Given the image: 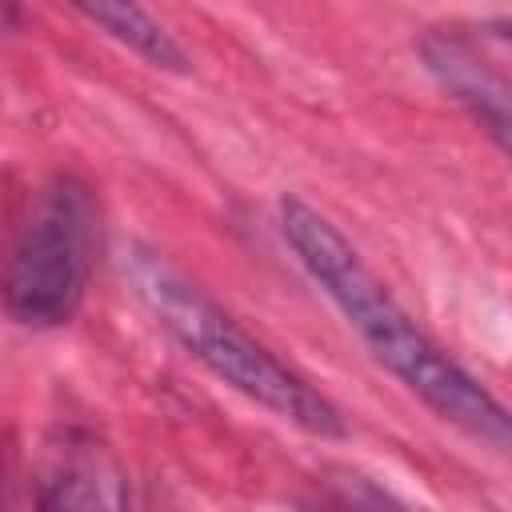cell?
Returning a JSON list of instances; mask_svg holds the SVG:
<instances>
[{
  "instance_id": "cell-1",
  "label": "cell",
  "mask_w": 512,
  "mask_h": 512,
  "mask_svg": "<svg viewBox=\"0 0 512 512\" xmlns=\"http://www.w3.org/2000/svg\"><path fill=\"white\" fill-rule=\"evenodd\" d=\"M280 236L304 264V272L320 284V292L340 308V316L356 328L368 352L440 420L460 432L512 448V408H504L472 372H464L376 280V272L360 260L348 236L312 204L284 196L280 200Z\"/></svg>"
},
{
  "instance_id": "cell-2",
  "label": "cell",
  "mask_w": 512,
  "mask_h": 512,
  "mask_svg": "<svg viewBox=\"0 0 512 512\" xmlns=\"http://www.w3.org/2000/svg\"><path fill=\"white\" fill-rule=\"evenodd\" d=\"M136 296L148 304L156 324L216 380L268 408L276 420L312 432V436H344L340 408L312 388L296 368H288L268 344H260L236 316H228L212 296H204L184 272L164 264L152 252H140L132 264Z\"/></svg>"
},
{
  "instance_id": "cell-3",
  "label": "cell",
  "mask_w": 512,
  "mask_h": 512,
  "mask_svg": "<svg viewBox=\"0 0 512 512\" xmlns=\"http://www.w3.org/2000/svg\"><path fill=\"white\" fill-rule=\"evenodd\" d=\"M104 224L92 184L72 172L44 180L16 220L4 264V312L20 328L68 324L92 284Z\"/></svg>"
},
{
  "instance_id": "cell-4",
  "label": "cell",
  "mask_w": 512,
  "mask_h": 512,
  "mask_svg": "<svg viewBox=\"0 0 512 512\" xmlns=\"http://www.w3.org/2000/svg\"><path fill=\"white\" fill-rule=\"evenodd\" d=\"M36 512H128V472L108 444L68 432L40 468Z\"/></svg>"
},
{
  "instance_id": "cell-5",
  "label": "cell",
  "mask_w": 512,
  "mask_h": 512,
  "mask_svg": "<svg viewBox=\"0 0 512 512\" xmlns=\"http://www.w3.org/2000/svg\"><path fill=\"white\" fill-rule=\"evenodd\" d=\"M76 12L84 20H92L100 32H108L116 44L132 48L136 56H144L152 68L164 72H188V56L184 48L172 40V32L144 8L136 4H112V0H96V4H76Z\"/></svg>"
},
{
  "instance_id": "cell-6",
  "label": "cell",
  "mask_w": 512,
  "mask_h": 512,
  "mask_svg": "<svg viewBox=\"0 0 512 512\" xmlns=\"http://www.w3.org/2000/svg\"><path fill=\"white\" fill-rule=\"evenodd\" d=\"M492 28H496L500 36H508V40H512V24H492Z\"/></svg>"
}]
</instances>
